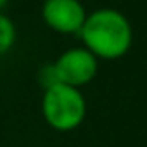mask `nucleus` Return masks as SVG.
I'll list each match as a JSON object with an SVG mask.
<instances>
[{
    "instance_id": "1",
    "label": "nucleus",
    "mask_w": 147,
    "mask_h": 147,
    "mask_svg": "<svg viewBox=\"0 0 147 147\" xmlns=\"http://www.w3.org/2000/svg\"><path fill=\"white\" fill-rule=\"evenodd\" d=\"M78 35L83 47L99 61L119 59L128 54L133 43V28L128 18L113 7H100L87 14Z\"/></svg>"
},
{
    "instance_id": "5",
    "label": "nucleus",
    "mask_w": 147,
    "mask_h": 147,
    "mask_svg": "<svg viewBox=\"0 0 147 147\" xmlns=\"http://www.w3.org/2000/svg\"><path fill=\"white\" fill-rule=\"evenodd\" d=\"M16 24L14 21L0 12V55H5L16 43Z\"/></svg>"
},
{
    "instance_id": "3",
    "label": "nucleus",
    "mask_w": 147,
    "mask_h": 147,
    "mask_svg": "<svg viewBox=\"0 0 147 147\" xmlns=\"http://www.w3.org/2000/svg\"><path fill=\"white\" fill-rule=\"evenodd\" d=\"M57 83L75 88L88 85L99 71V59L85 47H73L64 50L55 62H52Z\"/></svg>"
},
{
    "instance_id": "2",
    "label": "nucleus",
    "mask_w": 147,
    "mask_h": 147,
    "mask_svg": "<svg viewBox=\"0 0 147 147\" xmlns=\"http://www.w3.org/2000/svg\"><path fill=\"white\" fill-rule=\"evenodd\" d=\"M42 113L50 128L71 131L83 123L87 116V100L80 88L54 83L43 90Z\"/></svg>"
},
{
    "instance_id": "6",
    "label": "nucleus",
    "mask_w": 147,
    "mask_h": 147,
    "mask_svg": "<svg viewBox=\"0 0 147 147\" xmlns=\"http://www.w3.org/2000/svg\"><path fill=\"white\" fill-rule=\"evenodd\" d=\"M7 4H9V0H0V12L4 11V7H5Z\"/></svg>"
},
{
    "instance_id": "4",
    "label": "nucleus",
    "mask_w": 147,
    "mask_h": 147,
    "mask_svg": "<svg viewBox=\"0 0 147 147\" xmlns=\"http://www.w3.org/2000/svg\"><path fill=\"white\" fill-rule=\"evenodd\" d=\"M87 14L80 0H45L42 5L43 23L62 35H78Z\"/></svg>"
}]
</instances>
